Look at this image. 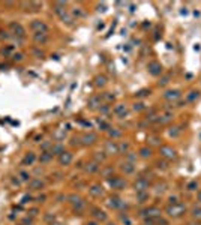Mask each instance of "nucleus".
Listing matches in <instances>:
<instances>
[{
    "label": "nucleus",
    "instance_id": "12",
    "mask_svg": "<svg viewBox=\"0 0 201 225\" xmlns=\"http://www.w3.org/2000/svg\"><path fill=\"white\" fill-rule=\"evenodd\" d=\"M96 140H98V137H96V134H93V132L84 134V135L81 137V143H83L84 146H92V144L96 143Z\"/></svg>",
    "mask_w": 201,
    "mask_h": 225
},
{
    "label": "nucleus",
    "instance_id": "52",
    "mask_svg": "<svg viewBox=\"0 0 201 225\" xmlns=\"http://www.w3.org/2000/svg\"><path fill=\"white\" fill-rule=\"evenodd\" d=\"M11 182H12V185H14V186H20V185H21V180H20V179H15V177H12V179H11Z\"/></svg>",
    "mask_w": 201,
    "mask_h": 225
},
{
    "label": "nucleus",
    "instance_id": "33",
    "mask_svg": "<svg viewBox=\"0 0 201 225\" xmlns=\"http://www.w3.org/2000/svg\"><path fill=\"white\" fill-rule=\"evenodd\" d=\"M119 146V153H128V150H129V143H120V144H117Z\"/></svg>",
    "mask_w": 201,
    "mask_h": 225
},
{
    "label": "nucleus",
    "instance_id": "18",
    "mask_svg": "<svg viewBox=\"0 0 201 225\" xmlns=\"http://www.w3.org/2000/svg\"><path fill=\"white\" fill-rule=\"evenodd\" d=\"M120 170L125 173V174H132L134 171H135V165L132 164V162H123L122 165H120Z\"/></svg>",
    "mask_w": 201,
    "mask_h": 225
},
{
    "label": "nucleus",
    "instance_id": "42",
    "mask_svg": "<svg viewBox=\"0 0 201 225\" xmlns=\"http://www.w3.org/2000/svg\"><path fill=\"white\" fill-rule=\"evenodd\" d=\"M32 200H33V197L29 195V194H26V195L21 197V201H20V203H21V204H27V203H30Z\"/></svg>",
    "mask_w": 201,
    "mask_h": 225
},
{
    "label": "nucleus",
    "instance_id": "26",
    "mask_svg": "<svg viewBox=\"0 0 201 225\" xmlns=\"http://www.w3.org/2000/svg\"><path fill=\"white\" fill-rule=\"evenodd\" d=\"M93 158H95V162L100 164V162H104V161L107 159V155H105V152H96V153L93 155Z\"/></svg>",
    "mask_w": 201,
    "mask_h": 225
},
{
    "label": "nucleus",
    "instance_id": "10",
    "mask_svg": "<svg viewBox=\"0 0 201 225\" xmlns=\"http://www.w3.org/2000/svg\"><path fill=\"white\" fill-rule=\"evenodd\" d=\"M44 186H45L44 180H41V179H32L29 182V185H27V189L29 191H41V189H44Z\"/></svg>",
    "mask_w": 201,
    "mask_h": 225
},
{
    "label": "nucleus",
    "instance_id": "7",
    "mask_svg": "<svg viewBox=\"0 0 201 225\" xmlns=\"http://www.w3.org/2000/svg\"><path fill=\"white\" fill-rule=\"evenodd\" d=\"M134 188H135L137 192H144V191H147V188H149V180L144 179V177H138V179L135 180V183H134Z\"/></svg>",
    "mask_w": 201,
    "mask_h": 225
},
{
    "label": "nucleus",
    "instance_id": "43",
    "mask_svg": "<svg viewBox=\"0 0 201 225\" xmlns=\"http://www.w3.org/2000/svg\"><path fill=\"white\" fill-rule=\"evenodd\" d=\"M132 108H134V111H143L146 107H144V104H143V102H135Z\"/></svg>",
    "mask_w": 201,
    "mask_h": 225
},
{
    "label": "nucleus",
    "instance_id": "50",
    "mask_svg": "<svg viewBox=\"0 0 201 225\" xmlns=\"http://www.w3.org/2000/svg\"><path fill=\"white\" fill-rule=\"evenodd\" d=\"M33 54H35L38 59H42V57H44V53H42V51H39V50H33Z\"/></svg>",
    "mask_w": 201,
    "mask_h": 225
},
{
    "label": "nucleus",
    "instance_id": "22",
    "mask_svg": "<svg viewBox=\"0 0 201 225\" xmlns=\"http://www.w3.org/2000/svg\"><path fill=\"white\" fill-rule=\"evenodd\" d=\"M98 170H99V164L95 162V161H93V162H89V164L84 167V171H86V173H90V174H92V173H96Z\"/></svg>",
    "mask_w": 201,
    "mask_h": 225
},
{
    "label": "nucleus",
    "instance_id": "44",
    "mask_svg": "<svg viewBox=\"0 0 201 225\" xmlns=\"http://www.w3.org/2000/svg\"><path fill=\"white\" fill-rule=\"evenodd\" d=\"M188 191H197V188H198V182H191V183H188Z\"/></svg>",
    "mask_w": 201,
    "mask_h": 225
},
{
    "label": "nucleus",
    "instance_id": "24",
    "mask_svg": "<svg viewBox=\"0 0 201 225\" xmlns=\"http://www.w3.org/2000/svg\"><path fill=\"white\" fill-rule=\"evenodd\" d=\"M113 113H114V114H117V116H122L123 113H126V105H125V104H117V105L114 107Z\"/></svg>",
    "mask_w": 201,
    "mask_h": 225
},
{
    "label": "nucleus",
    "instance_id": "56",
    "mask_svg": "<svg viewBox=\"0 0 201 225\" xmlns=\"http://www.w3.org/2000/svg\"><path fill=\"white\" fill-rule=\"evenodd\" d=\"M86 225H99V222L93 219V221H89V222H86Z\"/></svg>",
    "mask_w": 201,
    "mask_h": 225
},
{
    "label": "nucleus",
    "instance_id": "38",
    "mask_svg": "<svg viewBox=\"0 0 201 225\" xmlns=\"http://www.w3.org/2000/svg\"><path fill=\"white\" fill-rule=\"evenodd\" d=\"M21 225H33V218L27 215L26 218L21 219Z\"/></svg>",
    "mask_w": 201,
    "mask_h": 225
},
{
    "label": "nucleus",
    "instance_id": "3",
    "mask_svg": "<svg viewBox=\"0 0 201 225\" xmlns=\"http://www.w3.org/2000/svg\"><path fill=\"white\" fill-rule=\"evenodd\" d=\"M159 152H161V156H162V158H165V159H176V158H177L176 150H174V149H171L170 146H161Z\"/></svg>",
    "mask_w": 201,
    "mask_h": 225
},
{
    "label": "nucleus",
    "instance_id": "17",
    "mask_svg": "<svg viewBox=\"0 0 201 225\" xmlns=\"http://www.w3.org/2000/svg\"><path fill=\"white\" fill-rule=\"evenodd\" d=\"M50 152H51L54 156H60V155L65 152V147H63L62 143H53V147H51Z\"/></svg>",
    "mask_w": 201,
    "mask_h": 225
},
{
    "label": "nucleus",
    "instance_id": "16",
    "mask_svg": "<svg viewBox=\"0 0 201 225\" xmlns=\"http://www.w3.org/2000/svg\"><path fill=\"white\" fill-rule=\"evenodd\" d=\"M180 96H182V93L179 90H168L164 93V99H167V101H177Z\"/></svg>",
    "mask_w": 201,
    "mask_h": 225
},
{
    "label": "nucleus",
    "instance_id": "47",
    "mask_svg": "<svg viewBox=\"0 0 201 225\" xmlns=\"http://www.w3.org/2000/svg\"><path fill=\"white\" fill-rule=\"evenodd\" d=\"M27 213H29V216L35 218V216L39 213V210H38V207H33V209H29V210H27Z\"/></svg>",
    "mask_w": 201,
    "mask_h": 225
},
{
    "label": "nucleus",
    "instance_id": "36",
    "mask_svg": "<svg viewBox=\"0 0 201 225\" xmlns=\"http://www.w3.org/2000/svg\"><path fill=\"white\" fill-rule=\"evenodd\" d=\"M179 134H180V129L177 128V126H174V128H170V131H168V135L170 137H179Z\"/></svg>",
    "mask_w": 201,
    "mask_h": 225
},
{
    "label": "nucleus",
    "instance_id": "20",
    "mask_svg": "<svg viewBox=\"0 0 201 225\" xmlns=\"http://www.w3.org/2000/svg\"><path fill=\"white\" fill-rule=\"evenodd\" d=\"M105 153H108V155H111V153H119V146H117L116 143H113V141H108V143L105 144Z\"/></svg>",
    "mask_w": 201,
    "mask_h": 225
},
{
    "label": "nucleus",
    "instance_id": "28",
    "mask_svg": "<svg viewBox=\"0 0 201 225\" xmlns=\"http://www.w3.org/2000/svg\"><path fill=\"white\" fill-rule=\"evenodd\" d=\"M12 38H14V35L9 30H2V32H0V39H2V41H11Z\"/></svg>",
    "mask_w": 201,
    "mask_h": 225
},
{
    "label": "nucleus",
    "instance_id": "54",
    "mask_svg": "<svg viewBox=\"0 0 201 225\" xmlns=\"http://www.w3.org/2000/svg\"><path fill=\"white\" fill-rule=\"evenodd\" d=\"M177 197H170V204H177Z\"/></svg>",
    "mask_w": 201,
    "mask_h": 225
},
{
    "label": "nucleus",
    "instance_id": "30",
    "mask_svg": "<svg viewBox=\"0 0 201 225\" xmlns=\"http://www.w3.org/2000/svg\"><path fill=\"white\" fill-rule=\"evenodd\" d=\"M198 96H200V92H198V90H192V92H189V95L186 96V99H188L189 102H192V101L198 99Z\"/></svg>",
    "mask_w": 201,
    "mask_h": 225
},
{
    "label": "nucleus",
    "instance_id": "60",
    "mask_svg": "<svg viewBox=\"0 0 201 225\" xmlns=\"http://www.w3.org/2000/svg\"><path fill=\"white\" fill-rule=\"evenodd\" d=\"M107 225H117V224H114V222H107Z\"/></svg>",
    "mask_w": 201,
    "mask_h": 225
},
{
    "label": "nucleus",
    "instance_id": "11",
    "mask_svg": "<svg viewBox=\"0 0 201 225\" xmlns=\"http://www.w3.org/2000/svg\"><path fill=\"white\" fill-rule=\"evenodd\" d=\"M33 41L38 45H44V44L48 42V33H45V32H36V33H33Z\"/></svg>",
    "mask_w": 201,
    "mask_h": 225
},
{
    "label": "nucleus",
    "instance_id": "27",
    "mask_svg": "<svg viewBox=\"0 0 201 225\" xmlns=\"http://www.w3.org/2000/svg\"><path fill=\"white\" fill-rule=\"evenodd\" d=\"M95 84H96L98 87H104V86L107 84V78H105L104 75H98V77L95 78Z\"/></svg>",
    "mask_w": 201,
    "mask_h": 225
},
{
    "label": "nucleus",
    "instance_id": "4",
    "mask_svg": "<svg viewBox=\"0 0 201 225\" xmlns=\"http://www.w3.org/2000/svg\"><path fill=\"white\" fill-rule=\"evenodd\" d=\"M108 183L113 189H117V191H122L126 186V182L122 177H117V176H114L113 179H108Z\"/></svg>",
    "mask_w": 201,
    "mask_h": 225
},
{
    "label": "nucleus",
    "instance_id": "25",
    "mask_svg": "<svg viewBox=\"0 0 201 225\" xmlns=\"http://www.w3.org/2000/svg\"><path fill=\"white\" fill-rule=\"evenodd\" d=\"M107 132H108V137H110V138H113V140H114V138H119V137L122 135V131H120V129H117V128H110Z\"/></svg>",
    "mask_w": 201,
    "mask_h": 225
},
{
    "label": "nucleus",
    "instance_id": "32",
    "mask_svg": "<svg viewBox=\"0 0 201 225\" xmlns=\"http://www.w3.org/2000/svg\"><path fill=\"white\" fill-rule=\"evenodd\" d=\"M66 200H68V201H69L72 206H74V204H77L78 201H81V198H80L78 195H75V194H71V195H68V197H66Z\"/></svg>",
    "mask_w": 201,
    "mask_h": 225
},
{
    "label": "nucleus",
    "instance_id": "14",
    "mask_svg": "<svg viewBox=\"0 0 201 225\" xmlns=\"http://www.w3.org/2000/svg\"><path fill=\"white\" fill-rule=\"evenodd\" d=\"M53 158H54V155L48 150V152H42V153L39 155L38 161H39V164H41V165H45V164L51 162V161H53Z\"/></svg>",
    "mask_w": 201,
    "mask_h": 225
},
{
    "label": "nucleus",
    "instance_id": "9",
    "mask_svg": "<svg viewBox=\"0 0 201 225\" xmlns=\"http://www.w3.org/2000/svg\"><path fill=\"white\" fill-rule=\"evenodd\" d=\"M92 216H93V219L98 221V222H105V221H108L107 213H105L104 210H100V209H92Z\"/></svg>",
    "mask_w": 201,
    "mask_h": 225
},
{
    "label": "nucleus",
    "instance_id": "5",
    "mask_svg": "<svg viewBox=\"0 0 201 225\" xmlns=\"http://www.w3.org/2000/svg\"><path fill=\"white\" fill-rule=\"evenodd\" d=\"M30 29L36 33V32H48V26L44 23V21H41V20H33L32 23H30Z\"/></svg>",
    "mask_w": 201,
    "mask_h": 225
},
{
    "label": "nucleus",
    "instance_id": "2",
    "mask_svg": "<svg viewBox=\"0 0 201 225\" xmlns=\"http://www.w3.org/2000/svg\"><path fill=\"white\" fill-rule=\"evenodd\" d=\"M167 213H168L170 216L177 218V216H180L182 213H185V206L180 204V203H177V204H170V206L167 207Z\"/></svg>",
    "mask_w": 201,
    "mask_h": 225
},
{
    "label": "nucleus",
    "instance_id": "51",
    "mask_svg": "<svg viewBox=\"0 0 201 225\" xmlns=\"http://www.w3.org/2000/svg\"><path fill=\"white\" fill-rule=\"evenodd\" d=\"M102 96H104V98H105L107 101H110V102H111V101H114V95H110V93H104Z\"/></svg>",
    "mask_w": 201,
    "mask_h": 225
},
{
    "label": "nucleus",
    "instance_id": "58",
    "mask_svg": "<svg viewBox=\"0 0 201 225\" xmlns=\"http://www.w3.org/2000/svg\"><path fill=\"white\" fill-rule=\"evenodd\" d=\"M156 165H158V168H161V167H162V168H165V162H158Z\"/></svg>",
    "mask_w": 201,
    "mask_h": 225
},
{
    "label": "nucleus",
    "instance_id": "39",
    "mask_svg": "<svg viewBox=\"0 0 201 225\" xmlns=\"http://www.w3.org/2000/svg\"><path fill=\"white\" fill-rule=\"evenodd\" d=\"M120 219H122V222H123V225H132V221H131V218L125 213V215H120Z\"/></svg>",
    "mask_w": 201,
    "mask_h": 225
},
{
    "label": "nucleus",
    "instance_id": "55",
    "mask_svg": "<svg viewBox=\"0 0 201 225\" xmlns=\"http://www.w3.org/2000/svg\"><path fill=\"white\" fill-rule=\"evenodd\" d=\"M150 143H152V144H159V140H158L156 137H152V138H150Z\"/></svg>",
    "mask_w": 201,
    "mask_h": 225
},
{
    "label": "nucleus",
    "instance_id": "1",
    "mask_svg": "<svg viewBox=\"0 0 201 225\" xmlns=\"http://www.w3.org/2000/svg\"><path fill=\"white\" fill-rule=\"evenodd\" d=\"M9 30H11V33H12L14 36H17V38H24V36H26L24 27H23L20 23H17V21L9 23Z\"/></svg>",
    "mask_w": 201,
    "mask_h": 225
},
{
    "label": "nucleus",
    "instance_id": "15",
    "mask_svg": "<svg viewBox=\"0 0 201 225\" xmlns=\"http://www.w3.org/2000/svg\"><path fill=\"white\" fill-rule=\"evenodd\" d=\"M89 194H90L92 197H95V198L100 197V195L104 194V191H102V186H100V185H92V186L89 188Z\"/></svg>",
    "mask_w": 201,
    "mask_h": 225
},
{
    "label": "nucleus",
    "instance_id": "46",
    "mask_svg": "<svg viewBox=\"0 0 201 225\" xmlns=\"http://www.w3.org/2000/svg\"><path fill=\"white\" fill-rule=\"evenodd\" d=\"M72 146H81V137H72V141H71Z\"/></svg>",
    "mask_w": 201,
    "mask_h": 225
},
{
    "label": "nucleus",
    "instance_id": "40",
    "mask_svg": "<svg viewBox=\"0 0 201 225\" xmlns=\"http://www.w3.org/2000/svg\"><path fill=\"white\" fill-rule=\"evenodd\" d=\"M98 125H99V129H100V131H108V129H110L108 123L104 122V120H98Z\"/></svg>",
    "mask_w": 201,
    "mask_h": 225
},
{
    "label": "nucleus",
    "instance_id": "8",
    "mask_svg": "<svg viewBox=\"0 0 201 225\" xmlns=\"http://www.w3.org/2000/svg\"><path fill=\"white\" fill-rule=\"evenodd\" d=\"M72 159H74V156H72V153H71V152H63L60 156H57V161H59V164H60L62 167L71 165Z\"/></svg>",
    "mask_w": 201,
    "mask_h": 225
},
{
    "label": "nucleus",
    "instance_id": "53",
    "mask_svg": "<svg viewBox=\"0 0 201 225\" xmlns=\"http://www.w3.org/2000/svg\"><path fill=\"white\" fill-rule=\"evenodd\" d=\"M74 15H77V17H83L84 14L80 11V8H75V11H74Z\"/></svg>",
    "mask_w": 201,
    "mask_h": 225
},
{
    "label": "nucleus",
    "instance_id": "57",
    "mask_svg": "<svg viewBox=\"0 0 201 225\" xmlns=\"http://www.w3.org/2000/svg\"><path fill=\"white\" fill-rule=\"evenodd\" d=\"M110 173H113V168H107V170L104 171V176H107V174H110Z\"/></svg>",
    "mask_w": 201,
    "mask_h": 225
},
{
    "label": "nucleus",
    "instance_id": "35",
    "mask_svg": "<svg viewBox=\"0 0 201 225\" xmlns=\"http://www.w3.org/2000/svg\"><path fill=\"white\" fill-rule=\"evenodd\" d=\"M51 147H53V141H44L41 144V150L42 152H48V150H51Z\"/></svg>",
    "mask_w": 201,
    "mask_h": 225
},
{
    "label": "nucleus",
    "instance_id": "41",
    "mask_svg": "<svg viewBox=\"0 0 201 225\" xmlns=\"http://www.w3.org/2000/svg\"><path fill=\"white\" fill-rule=\"evenodd\" d=\"M99 111H100V114H108V113H110V105H107V104L100 105V107H99Z\"/></svg>",
    "mask_w": 201,
    "mask_h": 225
},
{
    "label": "nucleus",
    "instance_id": "29",
    "mask_svg": "<svg viewBox=\"0 0 201 225\" xmlns=\"http://www.w3.org/2000/svg\"><path fill=\"white\" fill-rule=\"evenodd\" d=\"M191 215H192L194 219L201 221V207H194V209L191 210Z\"/></svg>",
    "mask_w": 201,
    "mask_h": 225
},
{
    "label": "nucleus",
    "instance_id": "37",
    "mask_svg": "<svg viewBox=\"0 0 201 225\" xmlns=\"http://www.w3.org/2000/svg\"><path fill=\"white\" fill-rule=\"evenodd\" d=\"M168 83H170V75H165V77H162V78L158 81V86L164 87V86H167Z\"/></svg>",
    "mask_w": 201,
    "mask_h": 225
},
{
    "label": "nucleus",
    "instance_id": "59",
    "mask_svg": "<svg viewBox=\"0 0 201 225\" xmlns=\"http://www.w3.org/2000/svg\"><path fill=\"white\" fill-rule=\"evenodd\" d=\"M198 201H200V203H201V191H200V192H198Z\"/></svg>",
    "mask_w": 201,
    "mask_h": 225
},
{
    "label": "nucleus",
    "instance_id": "6",
    "mask_svg": "<svg viewBox=\"0 0 201 225\" xmlns=\"http://www.w3.org/2000/svg\"><path fill=\"white\" fill-rule=\"evenodd\" d=\"M147 69H149V72L153 77H158V75H161L164 72V68H162V65L159 62H150L149 66H147Z\"/></svg>",
    "mask_w": 201,
    "mask_h": 225
},
{
    "label": "nucleus",
    "instance_id": "61",
    "mask_svg": "<svg viewBox=\"0 0 201 225\" xmlns=\"http://www.w3.org/2000/svg\"><path fill=\"white\" fill-rule=\"evenodd\" d=\"M189 225H201V224H189Z\"/></svg>",
    "mask_w": 201,
    "mask_h": 225
},
{
    "label": "nucleus",
    "instance_id": "49",
    "mask_svg": "<svg viewBox=\"0 0 201 225\" xmlns=\"http://www.w3.org/2000/svg\"><path fill=\"white\" fill-rule=\"evenodd\" d=\"M33 200H35L36 203H44V201L47 200V197H45V195H38V197H36V198H33Z\"/></svg>",
    "mask_w": 201,
    "mask_h": 225
},
{
    "label": "nucleus",
    "instance_id": "45",
    "mask_svg": "<svg viewBox=\"0 0 201 225\" xmlns=\"http://www.w3.org/2000/svg\"><path fill=\"white\" fill-rule=\"evenodd\" d=\"M24 59V56L21 54V53H15V54H12V60L14 62H21Z\"/></svg>",
    "mask_w": 201,
    "mask_h": 225
},
{
    "label": "nucleus",
    "instance_id": "23",
    "mask_svg": "<svg viewBox=\"0 0 201 225\" xmlns=\"http://www.w3.org/2000/svg\"><path fill=\"white\" fill-rule=\"evenodd\" d=\"M138 156L143 158V159L150 158V156H152V149H150V147H141L140 152H138Z\"/></svg>",
    "mask_w": 201,
    "mask_h": 225
},
{
    "label": "nucleus",
    "instance_id": "13",
    "mask_svg": "<svg viewBox=\"0 0 201 225\" xmlns=\"http://www.w3.org/2000/svg\"><path fill=\"white\" fill-rule=\"evenodd\" d=\"M36 162V155L33 152H29L24 155V158L21 159V165L23 167H29V165H33Z\"/></svg>",
    "mask_w": 201,
    "mask_h": 225
},
{
    "label": "nucleus",
    "instance_id": "19",
    "mask_svg": "<svg viewBox=\"0 0 201 225\" xmlns=\"http://www.w3.org/2000/svg\"><path fill=\"white\" fill-rule=\"evenodd\" d=\"M87 105H89V108H92V110H95V108H99L100 107V96H92L90 99H89V102H87Z\"/></svg>",
    "mask_w": 201,
    "mask_h": 225
},
{
    "label": "nucleus",
    "instance_id": "31",
    "mask_svg": "<svg viewBox=\"0 0 201 225\" xmlns=\"http://www.w3.org/2000/svg\"><path fill=\"white\" fill-rule=\"evenodd\" d=\"M147 198H149L147 191H144V192H137V200H138V203H144Z\"/></svg>",
    "mask_w": 201,
    "mask_h": 225
},
{
    "label": "nucleus",
    "instance_id": "34",
    "mask_svg": "<svg viewBox=\"0 0 201 225\" xmlns=\"http://www.w3.org/2000/svg\"><path fill=\"white\" fill-rule=\"evenodd\" d=\"M149 95H150V90H149V89H141V90H138V92L135 93L137 98H146V96H149Z\"/></svg>",
    "mask_w": 201,
    "mask_h": 225
},
{
    "label": "nucleus",
    "instance_id": "21",
    "mask_svg": "<svg viewBox=\"0 0 201 225\" xmlns=\"http://www.w3.org/2000/svg\"><path fill=\"white\" fill-rule=\"evenodd\" d=\"M18 177H20V180H21L23 183H29V182L32 180V174H30L29 171H26V170H20Z\"/></svg>",
    "mask_w": 201,
    "mask_h": 225
},
{
    "label": "nucleus",
    "instance_id": "48",
    "mask_svg": "<svg viewBox=\"0 0 201 225\" xmlns=\"http://www.w3.org/2000/svg\"><path fill=\"white\" fill-rule=\"evenodd\" d=\"M135 159H137V155H131V152H128V155H126V162H132V164H134Z\"/></svg>",
    "mask_w": 201,
    "mask_h": 225
}]
</instances>
